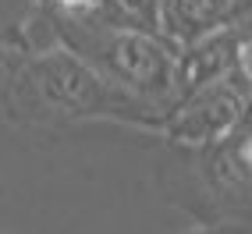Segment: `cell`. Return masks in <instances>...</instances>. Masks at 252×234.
<instances>
[{
  "label": "cell",
  "instance_id": "6da1fadb",
  "mask_svg": "<svg viewBox=\"0 0 252 234\" xmlns=\"http://www.w3.org/2000/svg\"><path fill=\"white\" fill-rule=\"evenodd\" d=\"M4 110L18 124H75L117 121L135 128H163L167 110L131 96L64 43L29 54L4 82Z\"/></svg>",
  "mask_w": 252,
  "mask_h": 234
},
{
  "label": "cell",
  "instance_id": "7a4b0ae2",
  "mask_svg": "<svg viewBox=\"0 0 252 234\" xmlns=\"http://www.w3.org/2000/svg\"><path fill=\"white\" fill-rule=\"evenodd\" d=\"M54 39L160 110L178 99V50L160 32L110 18H54Z\"/></svg>",
  "mask_w": 252,
  "mask_h": 234
},
{
  "label": "cell",
  "instance_id": "3957f363",
  "mask_svg": "<svg viewBox=\"0 0 252 234\" xmlns=\"http://www.w3.org/2000/svg\"><path fill=\"white\" fill-rule=\"evenodd\" d=\"M249 89L252 86H249V78L242 71H234L227 78H217L210 86L174 99V107L167 110L160 131L171 135L174 142H185V146L224 142L245 121Z\"/></svg>",
  "mask_w": 252,
  "mask_h": 234
},
{
  "label": "cell",
  "instance_id": "277c9868",
  "mask_svg": "<svg viewBox=\"0 0 252 234\" xmlns=\"http://www.w3.org/2000/svg\"><path fill=\"white\" fill-rule=\"evenodd\" d=\"M252 14V0H160V36L185 50Z\"/></svg>",
  "mask_w": 252,
  "mask_h": 234
},
{
  "label": "cell",
  "instance_id": "5b68a950",
  "mask_svg": "<svg viewBox=\"0 0 252 234\" xmlns=\"http://www.w3.org/2000/svg\"><path fill=\"white\" fill-rule=\"evenodd\" d=\"M238 54H242V29L238 25L220 29L206 39L178 50V99L210 86L217 78L234 75L238 71Z\"/></svg>",
  "mask_w": 252,
  "mask_h": 234
},
{
  "label": "cell",
  "instance_id": "8992f818",
  "mask_svg": "<svg viewBox=\"0 0 252 234\" xmlns=\"http://www.w3.org/2000/svg\"><path fill=\"white\" fill-rule=\"evenodd\" d=\"M224 181L252 185V128H238L224 139Z\"/></svg>",
  "mask_w": 252,
  "mask_h": 234
},
{
  "label": "cell",
  "instance_id": "52a82bcc",
  "mask_svg": "<svg viewBox=\"0 0 252 234\" xmlns=\"http://www.w3.org/2000/svg\"><path fill=\"white\" fill-rule=\"evenodd\" d=\"M43 4L54 18H107V7H114L110 0H43Z\"/></svg>",
  "mask_w": 252,
  "mask_h": 234
},
{
  "label": "cell",
  "instance_id": "ba28073f",
  "mask_svg": "<svg viewBox=\"0 0 252 234\" xmlns=\"http://www.w3.org/2000/svg\"><path fill=\"white\" fill-rule=\"evenodd\" d=\"M114 11H121L128 25H142L160 32V0H110Z\"/></svg>",
  "mask_w": 252,
  "mask_h": 234
},
{
  "label": "cell",
  "instance_id": "9c48e42d",
  "mask_svg": "<svg viewBox=\"0 0 252 234\" xmlns=\"http://www.w3.org/2000/svg\"><path fill=\"white\" fill-rule=\"evenodd\" d=\"M242 128H252V89H249V107H245V121H242Z\"/></svg>",
  "mask_w": 252,
  "mask_h": 234
}]
</instances>
